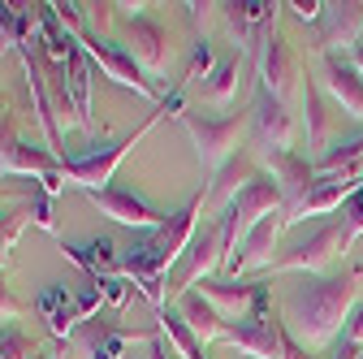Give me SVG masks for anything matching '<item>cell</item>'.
<instances>
[{"instance_id": "obj_1", "label": "cell", "mask_w": 363, "mask_h": 359, "mask_svg": "<svg viewBox=\"0 0 363 359\" xmlns=\"http://www.w3.org/2000/svg\"><path fill=\"white\" fill-rule=\"evenodd\" d=\"M363 290V268H346V277H320V282H307L286 299L281 311V325L298 346L311 350H325L350 321V311L359 303Z\"/></svg>"}, {"instance_id": "obj_2", "label": "cell", "mask_w": 363, "mask_h": 359, "mask_svg": "<svg viewBox=\"0 0 363 359\" xmlns=\"http://www.w3.org/2000/svg\"><path fill=\"white\" fill-rule=\"evenodd\" d=\"M225 264H230V247H225V238H220V226H203L191 238L186 255L173 264L169 294H191L195 282H212V273H216V268H225Z\"/></svg>"}, {"instance_id": "obj_3", "label": "cell", "mask_w": 363, "mask_h": 359, "mask_svg": "<svg viewBox=\"0 0 363 359\" xmlns=\"http://www.w3.org/2000/svg\"><path fill=\"white\" fill-rule=\"evenodd\" d=\"M350 243H354V234H350L346 221H329V226H320L307 243H298L294 251L272 260V273H303V268L307 273H320V268H329Z\"/></svg>"}, {"instance_id": "obj_4", "label": "cell", "mask_w": 363, "mask_h": 359, "mask_svg": "<svg viewBox=\"0 0 363 359\" xmlns=\"http://www.w3.org/2000/svg\"><path fill=\"white\" fill-rule=\"evenodd\" d=\"M186 130H191V139H195V148H199V160L216 173V169H225L242 148V134H247V117L242 113H234V117H220V121H212V117H191L186 113Z\"/></svg>"}, {"instance_id": "obj_5", "label": "cell", "mask_w": 363, "mask_h": 359, "mask_svg": "<svg viewBox=\"0 0 363 359\" xmlns=\"http://www.w3.org/2000/svg\"><path fill=\"white\" fill-rule=\"evenodd\" d=\"M281 9L286 5H272V0H238V5H220V18H225V26H230L238 48L247 57H255V53H264V43L277 35L272 26H277Z\"/></svg>"}, {"instance_id": "obj_6", "label": "cell", "mask_w": 363, "mask_h": 359, "mask_svg": "<svg viewBox=\"0 0 363 359\" xmlns=\"http://www.w3.org/2000/svg\"><path fill=\"white\" fill-rule=\"evenodd\" d=\"M199 294L225 316V325H230V321H247V325H251L255 316H264V303H268L264 282H230V277L203 282Z\"/></svg>"}, {"instance_id": "obj_7", "label": "cell", "mask_w": 363, "mask_h": 359, "mask_svg": "<svg viewBox=\"0 0 363 359\" xmlns=\"http://www.w3.org/2000/svg\"><path fill=\"white\" fill-rule=\"evenodd\" d=\"M294 113L290 104L272 100L268 92H259L255 109H251V134H255V156H268V152H290L294 148Z\"/></svg>"}, {"instance_id": "obj_8", "label": "cell", "mask_w": 363, "mask_h": 359, "mask_svg": "<svg viewBox=\"0 0 363 359\" xmlns=\"http://www.w3.org/2000/svg\"><path fill=\"white\" fill-rule=\"evenodd\" d=\"M259 78H264V92L272 100H281V104H290L294 92H303V82H298L303 78L298 57H294V48H290L281 35H272L264 43V53H259Z\"/></svg>"}, {"instance_id": "obj_9", "label": "cell", "mask_w": 363, "mask_h": 359, "mask_svg": "<svg viewBox=\"0 0 363 359\" xmlns=\"http://www.w3.org/2000/svg\"><path fill=\"white\" fill-rule=\"evenodd\" d=\"M359 187H363L359 177H342V173H329V177H325V173H315L311 187L286 208V226H294V221H303V216H320V212L342 208V199H350Z\"/></svg>"}, {"instance_id": "obj_10", "label": "cell", "mask_w": 363, "mask_h": 359, "mask_svg": "<svg viewBox=\"0 0 363 359\" xmlns=\"http://www.w3.org/2000/svg\"><path fill=\"white\" fill-rule=\"evenodd\" d=\"M82 48H86V57L96 61L113 82H121V87H134V92H143V96H160L156 92V82L152 78H143V70H139V61L134 57H125L117 43H108V39H100V35H82Z\"/></svg>"}, {"instance_id": "obj_11", "label": "cell", "mask_w": 363, "mask_h": 359, "mask_svg": "<svg viewBox=\"0 0 363 359\" xmlns=\"http://www.w3.org/2000/svg\"><path fill=\"white\" fill-rule=\"evenodd\" d=\"M363 43V5H329L320 18V31H315V53H333V48H359Z\"/></svg>"}, {"instance_id": "obj_12", "label": "cell", "mask_w": 363, "mask_h": 359, "mask_svg": "<svg viewBox=\"0 0 363 359\" xmlns=\"http://www.w3.org/2000/svg\"><path fill=\"white\" fill-rule=\"evenodd\" d=\"M281 230H286V212L264 216L259 226L238 243V251H234V260H230V273L238 277V273H251V268H272V247H277Z\"/></svg>"}, {"instance_id": "obj_13", "label": "cell", "mask_w": 363, "mask_h": 359, "mask_svg": "<svg viewBox=\"0 0 363 359\" xmlns=\"http://www.w3.org/2000/svg\"><path fill=\"white\" fill-rule=\"evenodd\" d=\"M230 342L234 350L251 355V359H281V346H286V325L272 316V311H264V316H255L251 325H238L230 329Z\"/></svg>"}, {"instance_id": "obj_14", "label": "cell", "mask_w": 363, "mask_h": 359, "mask_svg": "<svg viewBox=\"0 0 363 359\" xmlns=\"http://www.w3.org/2000/svg\"><path fill=\"white\" fill-rule=\"evenodd\" d=\"M91 204H96L104 216L130 226V230H160V226H164V216H160L152 204H143L139 195H130V191H113V187L91 191Z\"/></svg>"}, {"instance_id": "obj_15", "label": "cell", "mask_w": 363, "mask_h": 359, "mask_svg": "<svg viewBox=\"0 0 363 359\" xmlns=\"http://www.w3.org/2000/svg\"><path fill=\"white\" fill-rule=\"evenodd\" d=\"M143 139V130H134L125 143H117V148H108L104 156H86V160H61V177H69V182H78L86 195L91 191H104V182L113 177V169H117V160Z\"/></svg>"}, {"instance_id": "obj_16", "label": "cell", "mask_w": 363, "mask_h": 359, "mask_svg": "<svg viewBox=\"0 0 363 359\" xmlns=\"http://www.w3.org/2000/svg\"><path fill=\"white\" fill-rule=\"evenodd\" d=\"M264 169H268V177L277 182V191H281V199H286V208L311 187V177H315V169L307 165V160H298L294 152H268V156H255Z\"/></svg>"}, {"instance_id": "obj_17", "label": "cell", "mask_w": 363, "mask_h": 359, "mask_svg": "<svg viewBox=\"0 0 363 359\" xmlns=\"http://www.w3.org/2000/svg\"><path fill=\"white\" fill-rule=\"evenodd\" d=\"M259 177V160H255V152H238L225 169H216V182H212V191H208V208H230L238 195H242V187L247 182H255Z\"/></svg>"}, {"instance_id": "obj_18", "label": "cell", "mask_w": 363, "mask_h": 359, "mask_svg": "<svg viewBox=\"0 0 363 359\" xmlns=\"http://www.w3.org/2000/svg\"><path fill=\"white\" fill-rule=\"evenodd\" d=\"M325 82H329V92L337 96L342 113H350V117H359V121H363V78H359L354 61H346V57L329 53V57H325Z\"/></svg>"}, {"instance_id": "obj_19", "label": "cell", "mask_w": 363, "mask_h": 359, "mask_svg": "<svg viewBox=\"0 0 363 359\" xmlns=\"http://www.w3.org/2000/svg\"><path fill=\"white\" fill-rule=\"evenodd\" d=\"M164 39H169L164 26L147 22V18H134V22H130V48H134V61H143L156 78H160L164 65H169V43H164Z\"/></svg>"}, {"instance_id": "obj_20", "label": "cell", "mask_w": 363, "mask_h": 359, "mask_svg": "<svg viewBox=\"0 0 363 359\" xmlns=\"http://www.w3.org/2000/svg\"><path fill=\"white\" fill-rule=\"evenodd\" d=\"M182 321L191 325V333L199 338V346L203 342H225L230 338V325H225V316L203 299V294H182Z\"/></svg>"}, {"instance_id": "obj_21", "label": "cell", "mask_w": 363, "mask_h": 359, "mask_svg": "<svg viewBox=\"0 0 363 359\" xmlns=\"http://www.w3.org/2000/svg\"><path fill=\"white\" fill-rule=\"evenodd\" d=\"M39 311H43V321H48V329L57 338H69L74 325H78V307L69 299L65 286H48V290H39Z\"/></svg>"}, {"instance_id": "obj_22", "label": "cell", "mask_w": 363, "mask_h": 359, "mask_svg": "<svg viewBox=\"0 0 363 359\" xmlns=\"http://www.w3.org/2000/svg\"><path fill=\"white\" fill-rule=\"evenodd\" d=\"M65 87H69V104H74L78 121L91 130V61H86V57H74V61H69Z\"/></svg>"}, {"instance_id": "obj_23", "label": "cell", "mask_w": 363, "mask_h": 359, "mask_svg": "<svg viewBox=\"0 0 363 359\" xmlns=\"http://www.w3.org/2000/svg\"><path fill=\"white\" fill-rule=\"evenodd\" d=\"M199 96L208 104H230L238 96V61H220L203 82H199Z\"/></svg>"}, {"instance_id": "obj_24", "label": "cell", "mask_w": 363, "mask_h": 359, "mask_svg": "<svg viewBox=\"0 0 363 359\" xmlns=\"http://www.w3.org/2000/svg\"><path fill=\"white\" fill-rule=\"evenodd\" d=\"M156 321H160V329L169 333V342L177 346L182 359H203V346H199V338L191 333V325L182 321V311H156Z\"/></svg>"}, {"instance_id": "obj_25", "label": "cell", "mask_w": 363, "mask_h": 359, "mask_svg": "<svg viewBox=\"0 0 363 359\" xmlns=\"http://www.w3.org/2000/svg\"><path fill=\"white\" fill-rule=\"evenodd\" d=\"M303 109H307V139L311 148H325L329 139V113H325V96L311 82H303Z\"/></svg>"}, {"instance_id": "obj_26", "label": "cell", "mask_w": 363, "mask_h": 359, "mask_svg": "<svg viewBox=\"0 0 363 359\" xmlns=\"http://www.w3.org/2000/svg\"><path fill=\"white\" fill-rule=\"evenodd\" d=\"M212 70H216V61H212V43H208V39H195V53H191V78H186V82L199 87Z\"/></svg>"}, {"instance_id": "obj_27", "label": "cell", "mask_w": 363, "mask_h": 359, "mask_svg": "<svg viewBox=\"0 0 363 359\" xmlns=\"http://www.w3.org/2000/svg\"><path fill=\"white\" fill-rule=\"evenodd\" d=\"M100 290H104V303L125 307V303H130V294H134V282L117 273V277H104V282H100Z\"/></svg>"}, {"instance_id": "obj_28", "label": "cell", "mask_w": 363, "mask_h": 359, "mask_svg": "<svg viewBox=\"0 0 363 359\" xmlns=\"http://www.w3.org/2000/svg\"><path fill=\"white\" fill-rule=\"evenodd\" d=\"M22 316V303L13 299V290L5 286V273H0V325H9V321H18Z\"/></svg>"}, {"instance_id": "obj_29", "label": "cell", "mask_w": 363, "mask_h": 359, "mask_svg": "<svg viewBox=\"0 0 363 359\" xmlns=\"http://www.w3.org/2000/svg\"><path fill=\"white\" fill-rule=\"evenodd\" d=\"M100 303H104V290H100V286H86V290L74 299V307H78V321H91V311H96Z\"/></svg>"}, {"instance_id": "obj_30", "label": "cell", "mask_w": 363, "mask_h": 359, "mask_svg": "<svg viewBox=\"0 0 363 359\" xmlns=\"http://www.w3.org/2000/svg\"><path fill=\"white\" fill-rule=\"evenodd\" d=\"M346 226H350V234L359 238L363 234V187L350 195V212H346Z\"/></svg>"}, {"instance_id": "obj_31", "label": "cell", "mask_w": 363, "mask_h": 359, "mask_svg": "<svg viewBox=\"0 0 363 359\" xmlns=\"http://www.w3.org/2000/svg\"><path fill=\"white\" fill-rule=\"evenodd\" d=\"M346 346H359L363 350V307H354L350 321H346Z\"/></svg>"}, {"instance_id": "obj_32", "label": "cell", "mask_w": 363, "mask_h": 359, "mask_svg": "<svg viewBox=\"0 0 363 359\" xmlns=\"http://www.w3.org/2000/svg\"><path fill=\"white\" fill-rule=\"evenodd\" d=\"M286 9H294L298 22H315V26H320V18H325L329 5H315V0H311V5H286Z\"/></svg>"}, {"instance_id": "obj_33", "label": "cell", "mask_w": 363, "mask_h": 359, "mask_svg": "<svg viewBox=\"0 0 363 359\" xmlns=\"http://www.w3.org/2000/svg\"><path fill=\"white\" fill-rule=\"evenodd\" d=\"M281 359H311V355H307V346H298V342H294V338L286 333V346H281Z\"/></svg>"}, {"instance_id": "obj_34", "label": "cell", "mask_w": 363, "mask_h": 359, "mask_svg": "<svg viewBox=\"0 0 363 359\" xmlns=\"http://www.w3.org/2000/svg\"><path fill=\"white\" fill-rule=\"evenodd\" d=\"M35 226L52 230V212H48V199H39V204H35Z\"/></svg>"}, {"instance_id": "obj_35", "label": "cell", "mask_w": 363, "mask_h": 359, "mask_svg": "<svg viewBox=\"0 0 363 359\" xmlns=\"http://www.w3.org/2000/svg\"><path fill=\"white\" fill-rule=\"evenodd\" d=\"M43 191H48V195H57V191H61V169H57V173H48V177H43Z\"/></svg>"}, {"instance_id": "obj_36", "label": "cell", "mask_w": 363, "mask_h": 359, "mask_svg": "<svg viewBox=\"0 0 363 359\" xmlns=\"http://www.w3.org/2000/svg\"><path fill=\"white\" fill-rule=\"evenodd\" d=\"M30 359H69V355H61V350H43V355H30Z\"/></svg>"}, {"instance_id": "obj_37", "label": "cell", "mask_w": 363, "mask_h": 359, "mask_svg": "<svg viewBox=\"0 0 363 359\" xmlns=\"http://www.w3.org/2000/svg\"><path fill=\"white\" fill-rule=\"evenodd\" d=\"M354 70H359V78H363V48H354Z\"/></svg>"}, {"instance_id": "obj_38", "label": "cell", "mask_w": 363, "mask_h": 359, "mask_svg": "<svg viewBox=\"0 0 363 359\" xmlns=\"http://www.w3.org/2000/svg\"><path fill=\"white\" fill-rule=\"evenodd\" d=\"M0 226H5V204H0Z\"/></svg>"}, {"instance_id": "obj_39", "label": "cell", "mask_w": 363, "mask_h": 359, "mask_svg": "<svg viewBox=\"0 0 363 359\" xmlns=\"http://www.w3.org/2000/svg\"><path fill=\"white\" fill-rule=\"evenodd\" d=\"M0 247H5V234H0Z\"/></svg>"}, {"instance_id": "obj_40", "label": "cell", "mask_w": 363, "mask_h": 359, "mask_svg": "<svg viewBox=\"0 0 363 359\" xmlns=\"http://www.w3.org/2000/svg\"><path fill=\"white\" fill-rule=\"evenodd\" d=\"M359 48H363V43H359Z\"/></svg>"}, {"instance_id": "obj_41", "label": "cell", "mask_w": 363, "mask_h": 359, "mask_svg": "<svg viewBox=\"0 0 363 359\" xmlns=\"http://www.w3.org/2000/svg\"><path fill=\"white\" fill-rule=\"evenodd\" d=\"M359 359H363V355H359Z\"/></svg>"}]
</instances>
